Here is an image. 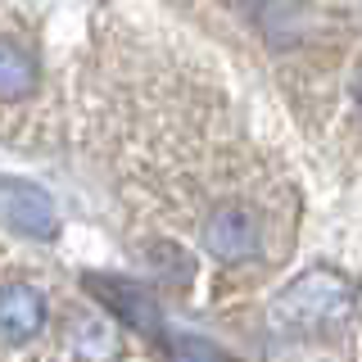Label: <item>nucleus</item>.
I'll use <instances>...</instances> for the list:
<instances>
[{
  "mask_svg": "<svg viewBox=\"0 0 362 362\" xmlns=\"http://www.w3.org/2000/svg\"><path fill=\"white\" fill-rule=\"evenodd\" d=\"M358 100H362V68H358Z\"/></svg>",
  "mask_w": 362,
  "mask_h": 362,
  "instance_id": "1a4fd4ad",
  "label": "nucleus"
},
{
  "mask_svg": "<svg viewBox=\"0 0 362 362\" xmlns=\"http://www.w3.org/2000/svg\"><path fill=\"white\" fill-rule=\"evenodd\" d=\"M240 5H258V0H240Z\"/></svg>",
  "mask_w": 362,
  "mask_h": 362,
  "instance_id": "9d476101",
  "label": "nucleus"
},
{
  "mask_svg": "<svg viewBox=\"0 0 362 362\" xmlns=\"http://www.w3.org/2000/svg\"><path fill=\"white\" fill-rule=\"evenodd\" d=\"M199 245L218 263H249L263 249V218L245 199H218L199 222Z\"/></svg>",
  "mask_w": 362,
  "mask_h": 362,
  "instance_id": "f03ea898",
  "label": "nucleus"
},
{
  "mask_svg": "<svg viewBox=\"0 0 362 362\" xmlns=\"http://www.w3.org/2000/svg\"><path fill=\"white\" fill-rule=\"evenodd\" d=\"M45 326V299L23 281L0 286V339L5 344H28Z\"/></svg>",
  "mask_w": 362,
  "mask_h": 362,
  "instance_id": "39448f33",
  "label": "nucleus"
},
{
  "mask_svg": "<svg viewBox=\"0 0 362 362\" xmlns=\"http://www.w3.org/2000/svg\"><path fill=\"white\" fill-rule=\"evenodd\" d=\"M354 303L358 290L349 276H339L331 267H308L303 276H294L290 286L276 290V299L267 303V317L286 335H322L331 326L349 322Z\"/></svg>",
  "mask_w": 362,
  "mask_h": 362,
  "instance_id": "f257e3e1",
  "label": "nucleus"
},
{
  "mask_svg": "<svg viewBox=\"0 0 362 362\" xmlns=\"http://www.w3.org/2000/svg\"><path fill=\"white\" fill-rule=\"evenodd\" d=\"M90 294H100L109 303V313H118L136 331L158 335V303H154L150 290L132 286V281H118V276H90Z\"/></svg>",
  "mask_w": 362,
  "mask_h": 362,
  "instance_id": "423d86ee",
  "label": "nucleus"
},
{
  "mask_svg": "<svg viewBox=\"0 0 362 362\" xmlns=\"http://www.w3.org/2000/svg\"><path fill=\"white\" fill-rule=\"evenodd\" d=\"M0 218L18 226L23 235H50L54 231V199L32 181H0Z\"/></svg>",
  "mask_w": 362,
  "mask_h": 362,
  "instance_id": "20e7f679",
  "label": "nucleus"
},
{
  "mask_svg": "<svg viewBox=\"0 0 362 362\" xmlns=\"http://www.w3.org/2000/svg\"><path fill=\"white\" fill-rule=\"evenodd\" d=\"M37 90V59L18 41L0 37V100H23Z\"/></svg>",
  "mask_w": 362,
  "mask_h": 362,
  "instance_id": "0eeeda50",
  "label": "nucleus"
},
{
  "mask_svg": "<svg viewBox=\"0 0 362 362\" xmlns=\"http://www.w3.org/2000/svg\"><path fill=\"white\" fill-rule=\"evenodd\" d=\"M181 362H222V354L213 344H204V339H186L181 344Z\"/></svg>",
  "mask_w": 362,
  "mask_h": 362,
  "instance_id": "6e6552de",
  "label": "nucleus"
},
{
  "mask_svg": "<svg viewBox=\"0 0 362 362\" xmlns=\"http://www.w3.org/2000/svg\"><path fill=\"white\" fill-rule=\"evenodd\" d=\"M59 354L68 362H113L118 358V335L105 313L90 308H68L59 326Z\"/></svg>",
  "mask_w": 362,
  "mask_h": 362,
  "instance_id": "7ed1b4c3",
  "label": "nucleus"
}]
</instances>
